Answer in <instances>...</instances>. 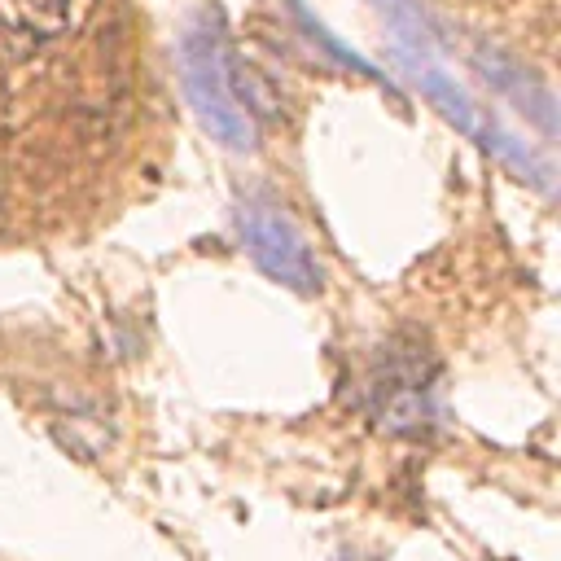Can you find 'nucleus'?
<instances>
[{"label": "nucleus", "mask_w": 561, "mask_h": 561, "mask_svg": "<svg viewBox=\"0 0 561 561\" xmlns=\"http://www.w3.org/2000/svg\"><path fill=\"white\" fill-rule=\"evenodd\" d=\"M185 88H189V101L198 106L206 132L215 141H224L228 150H250L255 141V123H250V110L237 101L233 84H228V57H224V44L211 27H193L185 36Z\"/></svg>", "instance_id": "f257e3e1"}, {"label": "nucleus", "mask_w": 561, "mask_h": 561, "mask_svg": "<svg viewBox=\"0 0 561 561\" xmlns=\"http://www.w3.org/2000/svg\"><path fill=\"white\" fill-rule=\"evenodd\" d=\"M242 242L250 250V259H255L268 277L290 285V290L312 294L320 285V268H316L312 250H307V242L294 233V224L285 220L277 206H268V202L246 206L242 211Z\"/></svg>", "instance_id": "f03ea898"}, {"label": "nucleus", "mask_w": 561, "mask_h": 561, "mask_svg": "<svg viewBox=\"0 0 561 561\" xmlns=\"http://www.w3.org/2000/svg\"><path fill=\"white\" fill-rule=\"evenodd\" d=\"M0 27L18 36H53L66 27V0H0Z\"/></svg>", "instance_id": "7ed1b4c3"}]
</instances>
